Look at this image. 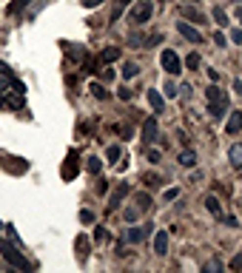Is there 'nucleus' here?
Listing matches in <instances>:
<instances>
[{
  "instance_id": "423d86ee",
  "label": "nucleus",
  "mask_w": 242,
  "mask_h": 273,
  "mask_svg": "<svg viewBox=\"0 0 242 273\" xmlns=\"http://www.w3.org/2000/svg\"><path fill=\"white\" fill-rule=\"evenodd\" d=\"M126 193H129V182H120V185L111 191V196H109V210L120 208V202H123V196H126Z\"/></svg>"
},
{
  "instance_id": "9b49d317",
  "label": "nucleus",
  "mask_w": 242,
  "mask_h": 273,
  "mask_svg": "<svg viewBox=\"0 0 242 273\" xmlns=\"http://www.w3.org/2000/svg\"><path fill=\"white\" fill-rule=\"evenodd\" d=\"M154 251H157L160 256L168 253V231H157V233H154Z\"/></svg>"
},
{
  "instance_id": "1a4fd4ad",
  "label": "nucleus",
  "mask_w": 242,
  "mask_h": 273,
  "mask_svg": "<svg viewBox=\"0 0 242 273\" xmlns=\"http://www.w3.org/2000/svg\"><path fill=\"white\" fill-rule=\"evenodd\" d=\"M177 32L185 37V40H191V43H202V34L194 29L191 23H177Z\"/></svg>"
},
{
  "instance_id": "ea45409f",
  "label": "nucleus",
  "mask_w": 242,
  "mask_h": 273,
  "mask_svg": "<svg viewBox=\"0 0 242 273\" xmlns=\"http://www.w3.org/2000/svg\"><path fill=\"white\" fill-rule=\"evenodd\" d=\"M120 100H131V91H129V88H120Z\"/></svg>"
},
{
  "instance_id": "f03ea898",
  "label": "nucleus",
  "mask_w": 242,
  "mask_h": 273,
  "mask_svg": "<svg viewBox=\"0 0 242 273\" xmlns=\"http://www.w3.org/2000/svg\"><path fill=\"white\" fill-rule=\"evenodd\" d=\"M0 253H3V259H6L9 265H15L17 271H26V273L32 271V262H29V259L17 251L12 239H0Z\"/></svg>"
},
{
  "instance_id": "58836bf2",
  "label": "nucleus",
  "mask_w": 242,
  "mask_h": 273,
  "mask_svg": "<svg viewBox=\"0 0 242 273\" xmlns=\"http://www.w3.org/2000/svg\"><path fill=\"white\" fill-rule=\"evenodd\" d=\"M157 182H160V179H157V177H145V185H148V188H154Z\"/></svg>"
},
{
  "instance_id": "6e6552de",
  "label": "nucleus",
  "mask_w": 242,
  "mask_h": 273,
  "mask_svg": "<svg viewBox=\"0 0 242 273\" xmlns=\"http://www.w3.org/2000/svg\"><path fill=\"white\" fill-rule=\"evenodd\" d=\"M151 233V225H140V228H129L126 231V239L131 242V245H137V242H143L145 236Z\"/></svg>"
},
{
  "instance_id": "bb28decb",
  "label": "nucleus",
  "mask_w": 242,
  "mask_h": 273,
  "mask_svg": "<svg viewBox=\"0 0 242 273\" xmlns=\"http://www.w3.org/2000/svg\"><path fill=\"white\" fill-rule=\"evenodd\" d=\"M185 65H188V68H199V54H197V51H191V54L185 57Z\"/></svg>"
},
{
  "instance_id": "f3484780",
  "label": "nucleus",
  "mask_w": 242,
  "mask_h": 273,
  "mask_svg": "<svg viewBox=\"0 0 242 273\" xmlns=\"http://www.w3.org/2000/svg\"><path fill=\"white\" fill-rule=\"evenodd\" d=\"M29 3H32V0H15V3H9V6H6V15H20Z\"/></svg>"
},
{
  "instance_id": "5701e85b",
  "label": "nucleus",
  "mask_w": 242,
  "mask_h": 273,
  "mask_svg": "<svg viewBox=\"0 0 242 273\" xmlns=\"http://www.w3.org/2000/svg\"><path fill=\"white\" fill-rule=\"evenodd\" d=\"M134 202H137V208H140V210L151 208V196H148V193H137V196H134Z\"/></svg>"
},
{
  "instance_id": "412c9836",
  "label": "nucleus",
  "mask_w": 242,
  "mask_h": 273,
  "mask_svg": "<svg viewBox=\"0 0 242 273\" xmlns=\"http://www.w3.org/2000/svg\"><path fill=\"white\" fill-rule=\"evenodd\" d=\"M88 91H91L97 100H106V97H109V91H106V85H103V83H91V85H88Z\"/></svg>"
},
{
  "instance_id": "f257e3e1",
  "label": "nucleus",
  "mask_w": 242,
  "mask_h": 273,
  "mask_svg": "<svg viewBox=\"0 0 242 273\" xmlns=\"http://www.w3.org/2000/svg\"><path fill=\"white\" fill-rule=\"evenodd\" d=\"M205 97H208V114L214 117V120H220V117H225L228 108H231V100H228V91H222L217 83L211 85L208 91H205Z\"/></svg>"
},
{
  "instance_id": "9d476101",
  "label": "nucleus",
  "mask_w": 242,
  "mask_h": 273,
  "mask_svg": "<svg viewBox=\"0 0 242 273\" xmlns=\"http://www.w3.org/2000/svg\"><path fill=\"white\" fill-rule=\"evenodd\" d=\"M74 248H77V262H86V259H88V253H91V242H88L80 233V236L74 239Z\"/></svg>"
},
{
  "instance_id": "0eeeda50",
  "label": "nucleus",
  "mask_w": 242,
  "mask_h": 273,
  "mask_svg": "<svg viewBox=\"0 0 242 273\" xmlns=\"http://www.w3.org/2000/svg\"><path fill=\"white\" fill-rule=\"evenodd\" d=\"M160 137V126H157V120H145L143 123V143H154Z\"/></svg>"
},
{
  "instance_id": "a878e982",
  "label": "nucleus",
  "mask_w": 242,
  "mask_h": 273,
  "mask_svg": "<svg viewBox=\"0 0 242 273\" xmlns=\"http://www.w3.org/2000/svg\"><path fill=\"white\" fill-rule=\"evenodd\" d=\"M109 239H111V233H109L106 228H97V231H94V242H97V245H103V242H109Z\"/></svg>"
},
{
  "instance_id": "ddd939ff",
  "label": "nucleus",
  "mask_w": 242,
  "mask_h": 273,
  "mask_svg": "<svg viewBox=\"0 0 242 273\" xmlns=\"http://www.w3.org/2000/svg\"><path fill=\"white\" fill-rule=\"evenodd\" d=\"M237 131H242V111H231L225 123V134H237Z\"/></svg>"
},
{
  "instance_id": "6ab92c4d",
  "label": "nucleus",
  "mask_w": 242,
  "mask_h": 273,
  "mask_svg": "<svg viewBox=\"0 0 242 273\" xmlns=\"http://www.w3.org/2000/svg\"><path fill=\"white\" fill-rule=\"evenodd\" d=\"M86 171H88V174H100V171H103V162L97 160V157H86Z\"/></svg>"
},
{
  "instance_id": "c9c22d12",
  "label": "nucleus",
  "mask_w": 242,
  "mask_h": 273,
  "mask_svg": "<svg viewBox=\"0 0 242 273\" xmlns=\"http://www.w3.org/2000/svg\"><path fill=\"white\" fill-rule=\"evenodd\" d=\"M231 43H242V29H234V32H231Z\"/></svg>"
},
{
  "instance_id": "473e14b6",
  "label": "nucleus",
  "mask_w": 242,
  "mask_h": 273,
  "mask_svg": "<svg viewBox=\"0 0 242 273\" xmlns=\"http://www.w3.org/2000/svg\"><path fill=\"white\" fill-rule=\"evenodd\" d=\"M214 43H217V46H220V48H225V46H228L225 34H222V32H217V34H214Z\"/></svg>"
},
{
  "instance_id": "a211bd4d",
  "label": "nucleus",
  "mask_w": 242,
  "mask_h": 273,
  "mask_svg": "<svg viewBox=\"0 0 242 273\" xmlns=\"http://www.w3.org/2000/svg\"><path fill=\"white\" fill-rule=\"evenodd\" d=\"M182 15L188 17V20H197V23H202V20H205L202 12H199V9H194V6H182Z\"/></svg>"
},
{
  "instance_id": "aec40b11",
  "label": "nucleus",
  "mask_w": 242,
  "mask_h": 273,
  "mask_svg": "<svg viewBox=\"0 0 242 273\" xmlns=\"http://www.w3.org/2000/svg\"><path fill=\"white\" fill-rule=\"evenodd\" d=\"M120 74H123V80H131V77H137V74H140V65L126 63V65H123V71H120Z\"/></svg>"
},
{
  "instance_id": "a19ab883",
  "label": "nucleus",
  "mask_w": 242,
  "mask_h": 273,
  "mask_svg": "<svg viewBox=\"0 0 242 273\" xmlns=\"http://www.w3.org/2000/svg\"><path fill=\"white\" fill-rule=\"evenodd\" d=\"M3 105H6V97L0 94V108H3Z\"/></svg>"
},
{
  "instance_id": "39448f33",
  "label": "nucleus",
  "mask_w": 242,
  "mask_h": 273,
  "mask_svg": "<svg viewBox=\"0 0 242 273\" xmlns=\"http://www.w3.org/2000/svg\"><path fill=\"white\" fill-rule=\"evenodd\" d=\"M77 168H80V162H77V151H68V157L63 162V171H60V177L66 182H71V179L77 177Z\"/></svg>"
},
{
  "instance_id": "cd10ccee",
  "label": "nucleus",
  "mask_w": 242,
  "mask_h": 273,
  "mask_svg": "<svg viewBox=\"0 0 242 273\" xmlns=\"http://www.w3.org/2000/svg\"><path fill=\"white\" fill-rule=\"evenodd\" d=\"M214 20H217L220 26H228V15L222 12V9H214Z\"/></svg>"
},
{
  "instance_id": "4be33fe9",
  "label": "nucleus",
  "mask_w": 242,
  "mask_h": 273,
  "mask_svg": "<svg viewBox=\"0 0 242 273\" xmlns=\"http://www.w3.org/2000/svg\"><path fill=\"white\" fill-rule=\"evenodd\" d=\"M129 3H131V0H117V3H114V12H111V23H117V20H120V15H123V9H126Z\"/></svg>"
},
{
  "instance_id": "2f4dec72",
  "label": "nucleus",
  "mask_w": 242,
  "mask_h": 273,
  "mask_svg": "<svg viewBox=\"0 0 242 273\" xmlns=\"http://www.w3.org/2000/svg\"><path fill=\"white\" fill-rule=\"evenodd\" d=\"M80 222L91 225V222H94V213H91V210H80Z\"/></svg>"
},
{
  "instance_id": "4c0bfd02",
  "label": "nucleus",
  "mask_w": 242,
  "mask_h": 273,
  "mask_svg": "<svg viewBox=\"0 0 242 273\" xmlns=\"http://www.w3.org/2000/svg\"><path fill=\"white\" fill-rule=\"evenodd\" d=\"M83 6H86V9H94V6H100V0H83Z\"/></svg>"
},
{
  "instance_id": "f8f14e48",
  "label": "nucleus",
  "mask_w": 242,
  "mask_h": 273,
  "mask_svg": "<svg viewBox=\"0 0 242 273\" xmlns=\"http://www.w3.org/2000/svg\"><path fill=\"white\" fill-rule=\"evenodd\" d=\"M148 105H151L157 114H162V108H165V97H162L160 91H154V88H148Z\"/></svg>"
},
{
  "instance_id": "20e7f679",
  "label": "nucleus",
  "mask_w": 242,
  "mask_h": 273,
  "mask_svg": "<svg viewBox=\"0 0 242 273\" xmlns=\"http://www.w3.org/2000/svg\"><path fill=\"white\" fill-rule=\"evenodd\" d=\"M160 63L165 68V74H171V77H177L179 71H182V60L177 57V51H171V48H165L160 54Z\"/></svg>"
},
{
  "instance_id": "2eb2a0df",
  "label": "nucleus",
  "mask_w": 242,
  "mask_h": 273,
  "mask_svg": "<svg viewBox=\"0 0 242 273\" xmlns=\"http://www.w3.org/2000/svg\"><path fill=\"white\" fill-rule=\"evenodd\" d=\"M114 60H120V48L109 46V48L100 51V63H114Z\"/></svg>"
},
{
  "instance_id": "e433bc0d",
  "label": "nucleus",
  "mask_w": 242,
  "mask_h": 273,
  "mask_svg": "<svg viewBox=\"0 0 242 273\" xmlns=\"http://www.w3.org/2000/svg\"><path fill=\"white\" fill-rule=\"evenodd\" d=\"M208 80L211 83H220V71H217V68H208Z\"/></svg>"
},
{
  "instance_id": "c85d7f7f",
  "label": "nucleus",
  "mask_w": 242,
  "mask_h": 273,
  "mask_svg": "<svg viewBox=\"0 0 242 273\" xmlns=\"http://www.w3.org/2000/svg\"><path fill=\"white\" fill-rule=\"evenodd\" d=\"M160 160H162L160 151H157V148H148V162H151V165H157Z\"/></svg>"
},
{
  "instance_id": "f704fd0d",
  "label": "nucleus",
  "mask_w": 242,
  "mask_h": 273,
  "mask_svg": "<svg viewBox=\"0 0 242 273\" xmlns=\"http://www.w3.org/2000/svg\"><path fill=\"white\" fill-rule=\"evenodd\" d=\"M177 196H179V188H168V191H165V199H168V202L177 199Z\"/></svg>"
},
{
  "instance_id": "dca6fc26",
  "label": "nucleus",
  "mask_w": 242,
  "mask_h": 273,
  "mask_svg": "<svg viewBox=\"0 0 242 273\" xmlns=\"http://www.w3.org/2000/svg\"><path fill=\"white\" fill-rule=\"evenodd\" d=\"M177 162L182 165V168H194V165H197V154H194V151H182V154L177 157Z\"/></svg>"
},
{
  "instance_id": "7c9ffc66",
  "label": "nucleus",
  "mask_w": 242,
  "mask_h": 273,
  "mask_svg": "<svg viewBox=\"0 0 242 273\" xmlns=\"http://www.w3.org/2000/svg\"><path fill=\"white\" fill-rule=\"evenodd\" d=\"M228 268H231V271H242V253H237V256L231 259V262H228Z\"/></svg>"
},
{
  "instance_id": "b1692460",
  "label": "nucleus",
  "mask_w": 242,
  "mask_h": 273,
  "mask_svg": "<svg viewBox=\"0 0 242 273\" xmlns=\"http://www.w3.org/2000/svg\"><path fill=\"white\" fill-rule=\"evenodd\" d=\"M120 154H123V148H120V145H109V148H106V157H109V162L120 160Z\"/></svg>"
},
{
  "instance_id": "7ed1b4c3",
  "label": "nucleus",
  "mask_w": 242,
  "mask_h": 273,
  "mask_svg": "<svg viewBox=\"0 0 242 273\" xmlns=\"http://www.w3.org/2000/svg\"><path fill=\"white\" fill-rule=\"evenodd\" d=\"M151 15H154V3L151 0H140V3H134V9L129 12V20L137 23V26H143V23L151 20Z\"/></svg>"
},
{
  "instance_id": "72a5a7b5",
  "label": "nucleus",
  "mask_w": 242,
  "mask_h": 273,
  "mask_svg": "<svg viewBox=\"0 0 242 273\" xmlns=\"http://www.w3.org/2000/svg\"><path fill=\"white\" fill-rule=\"evenodd\" d=\"M137 216H140V208H129V210H126V222H134Z\"/></svg>"
},
{
  "instance_id": "4468645a",
  "label": "nucleus",
  "mask_w": 242,
  "mask_h": 273,
  "mask_svg": "<svg viewBox=\"0 0 242 273\" xmlns=\"http://www.w3.org/2000/svg\"><path fill=\"white\" fill-rule=\"evenodd\" d=\"M228 160H231L234 168H242V143H234L228 148Z\"/></svg>"
},
{
  "instance_id": "393cba45",
  "label": "nucleus",
  "mask_w": 242,
  "mask_h": 273,
  "mask_svg": "<svg viewBox=\"0 0 242 273\" xmlns=\"http://www.w3.org/2000/svg\"><path fill=\"white\" fill-rule=\"evenodd\" d=\"M202 271H205V273L222 271V262H220V259H208V262H205V265H202Z\"/></svg>"
},
{
  "instance_id": "c756f323",
  "label": "nucleus",
  "mask_w": 242,
  "mask_h": 273,
  "mask_svg": "<svg viewBox=\"0 0 242 273\" xmlns=\"http://www.w3.org/2000/svg\"><path fill=\"white\" fill-rule=\"evenodd\" d=\"M162 91H165V97H177L179 91H177V85H174V80H168L165 83V88H162Z\"/></svg>"
}]
</instances>
